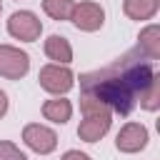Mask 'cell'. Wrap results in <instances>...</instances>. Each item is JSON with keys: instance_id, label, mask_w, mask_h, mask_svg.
<instances>
[{"instance_id": "obj_16", "label": "cell", "mask_w": 160, "mask_h": 160, "mask_svg": "<svg viewBox=\"0 0 160 160\" xmlns=\"http://www.w3.org/2000/svg\"><path fill=\"white\" fill-rule=\"evenodd\" d=\"M60 160H92V158L88 152H82V150H65L60 155Z\"/></svg>"}, {"instance_id": "obj_8", "label": "cell", "mask_w": 160, "mask_h": 160, "mask_svg": "<svg viewBox=\"0 0 160 160\" xmlns=\"http://www.w3.org/2000/svg\"><path fill=\"white\" fill-rule=\"evenodd\" d=\"M148 142H150L148 128H145L142 122H135V120H132V122H125V125L120 128V132L115 135V148H118L120 152H125V155H135V152L145 150Z\"/></svg>"}, {"instance_id": "obj_9", "label": "cell", "mask_w": 160, "mask_h": 160, "mask_svg": "<svg viewBox=\"0 0 160 160\" xmlns=\"http://www.w3.org/2000/svg\"><path fill=\"white\" fill-rule=\"evenodd\" d=\"M42 50H45L48 60L55 62V65H70L72 62V45L65 35H58V32L48 35L45 42H42Z\"/></svg>"}, {"instance_id": "obj_14", "label": "cell", "mask_w": 160, "mask_h": 160, "mask_svg": "<svg viewBox=\"0 0 160 160\" xmlns=\"http://www.w3.org/2000/svg\"><path fill=\"white\" fill-rule=\"evenodd\" d=\"M138 105H140L142 110H148V112H155V110L160 108V78H155V80L140 92Z\"/></svg>"}, {"instance_id": "obj_7", "label": "cell", "mask_w": 160, "mask_h": 160, "mask_svg": "<svg viewBox=\"0 0 160 160\" xmlns=\"http://www.w3.org/2000/svg\"><path fill=\"white\" fill-rule=\"evenodd\" d=\"M22 142L38 152V155H50L55 152L58 148V132L50 128V125H42V122H28L22 128Z\"/></svg>"}, {"instance_id": "obj_11", "label": "cell", "mask_w": 160, "mask_h": 160, "mask_svg": "<svg viewBox=\"0 0 160 160\" xmlns=\"http://www.w3.org/2000/svg\"><path fill=\"white\" fill-rule=\"evenodd\" d=\"M40 112H42L45 120H50V122H55V125H65V122L72 118V102H70L68 98H50V100L42 102Z\"/></svg>"}, {"instance_id": "obj_6", "label": "cell", "mask_w": 160, "mask_h": 160, "mask_svg": "<svg viewBox=\"0 0 160 160\" xmlns=\"http://www.w3.org/2000/svg\"><path fill=\"white\" fill-rule=\"evenodd\" d=\"M70 22L80 30V32H95L105 25V10L100 2L95 0H80L75 2L72 8V15H70Z\"/></svg>"}, {"instance_id": "obj_10", "label": "cell", "mask_w": 160, "mask_h": 160, "mask_svg": "<svg viewBox=\"0 0 160 160\" xmlns=\"http://www.w3.org/2000/svg\"><path fill=\"white\" fill-rule=\"evenodd\" d=\"M138 50L155 62L160 60V25L158 22H148L138 32Z\"/></svg>"}, {"instance_id": "obj_1", "label": "cell", "mask_w": 160, "mask_h": 160, "mask_svg": "<svg viewBox=\"0 0 160 160\" xmlns=\"http://www.w3.org/2000/svg\"><path fill=\"white\" fill-rule=\"evenodd\" d=\"M155 78H160L155 60L145 58L135 48L98 70L82 72L80 90H82V98H92V100L102 102L112 115L115 112L130 115L138 108L140 92Z\"/></svg>"}, {"instance_id": "obj_3", "label": "cell", "mask_w": 160, "mask_h": 160, "mask_svg": "<svg viewBox=\"0 0 160 160\" xmlns=\"http://www.w3.org/2000/svg\"><path fill=\"white\" fill-rule=\"evenodd\" d=\"M38 82L45 92H50L52 98H62L65 92H70L75 88V72L68 68V65H55V62H48L40 68L38 72Z\"/></svg>"}, {"instance_id": "obj_17", "label": "cell", "mask_w": 160, "mask_h": 160, "mask_svg": "<svg viewBox=\"0 0 160 160\" xmlns=\"http://www.w3.org/2000/svg\"><path fill=\"white\" fill-rule=\"evenodd\" d=\"M8 108H10V100H8V92H5V90H0V118H5V112H8Z\"/></svg>"}, {"instance_id": "obj_5", "label": "cell", "mask_w": 160, "mask_h": 160, "mask_svg": "<svg viewBox=\"0 0 160 160\" xmlns=\"http://www.w3.org/2000/svg\"><path fill=\"white\" fill-rule=\"evenodd\" d=\"M30 70V55L18 45H0V78L5 80H20Z\"/></svg>"}, {"instance_id": "obj_18", "label": "cell", "mask_w": 160, "mask_h": 160, "mask_svg": "<svg viewBox=\"0 0 160 160\" xmlns=\"http://www.w3.org/2000/svg\"><path fill=\"white\" fill-rule=\"evenodd\" d=\"M0 15H2V0H0Z\"/></svg>"}, {"instance_id": "obj_2", "label": "cell", "mask_w": 160, "mask_h": 160, "mask_svg": "<svg viewBox=\"0 0 160 160\" xmlns=\"http://www.w3.org/2000/svg\"><path fill=\"white\" fill-rule=\"evenodd\" d=\"M80 112H82V120L78 125V138L82 142H98L110 132L112 112L102 102L92 98H80Z\"/></svg>"}, {"instance_id": "obj_15", "label": "cell", "mask_w": 160, "mask_h": 160, "mask_svg": "<svg viewBox=\"0 0 160 160\" xmlns=\"http://www.w3.org/2000/svg\"><path fill=\"white\" fill-rule=\"evenodd\" d=\"M0 160H28V155L12 140H0Z\"/></svg>"}, {"instance_id": "obj_12", "label": "cell", "mask_w": 160, "mask_h": 160, "mask_svg": "<svg viewBox=\"0 0 160 160\" xmlns=\"http://www.w3.org/2000/svg\"><path fill=\"white\" fill-rule=\"evenodd\" d=\"M158 10H160V0H122V12L138 22L152 20Z\"/></svg>"}, {"instance_id": "obj_4", "label": "cell", "mask_w": 160, "mask_h": 160, "mask_svg": "<svg viewBox=\"0 0 160 160\" xmlns=\"http://www.w3.org/2000/svg\"><path fill=\"white\" fill-rule=\"evenodd\" d=\"M8 35L20 42H35L42 35V20L32 10H15L8 18Z\"/></svg>"}, {"instance_id": "obj_13", "label": "cell", "mask_w": 160, "mask_h": 160, "mask_svg": "<svg viewBox=\"0 0 160 160\" xmlns=\"http://www.w3.org/2000/svg\"><path fill=\"white\" fill-rule=\"evenodd\" d=\"M72 8H75V0H42V12L58 22L70 20Z\"/></svg>"}]
</instances>
